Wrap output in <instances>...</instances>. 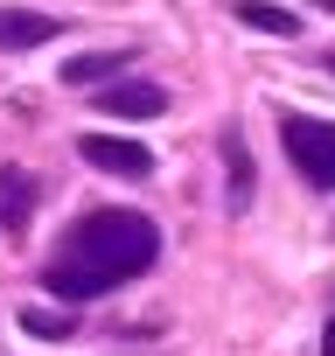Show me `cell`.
Masks as SVG:
<instances>
[{"instance_id":"cell-8","label":"cell","mask_w":335,"mask_h":356,"mask_svg":"<svg viewBox=\"0 0 335 356\" xmlns=\"http://www.w3.org/2000/svg\"><path fill=\"white\" fill-rule=\"evenodd\" d=\"M119 63H126V56H105V49H91V56H70V63H63V84H105Z\"/></svg>"},{"instance_id":"cell-2","label":"cell","mask_w":335,"mask_h":356,"mask_svg":"<svg viewBox=\"0 0 335 356\" xmlns=\"http://www.w3.org/2000/svg\"><path fill=\"white\" fill-rule=\"evenodd\" d=\"M279 147H286V161L300 168V182L335 189V126H328V119L286 112V119H279Z\"/></svg>"},{"instance_id":"cell-9","label":"cell","mask_w":335,"mask_h":356,"mask_svg":"<svg viewBox=\"0 0 335 356\" xmlns=\"http://www.w3.org/2000/svg\"><path fill=\"white\" fill-rule=\"evenodd\" d=\"M224 161H231V203H245L252 196V161H245V140L238 133H224Z\"/></svg>"},{"instance_id":"cell-6","label":"cell","mask_w":335,"mask_h":356,"mask_svg":"<svg viewBox=\"0 0 335 356\" xmlns=\"http://www.w3.org/2000/svg\"><path fill=\"white\" fill-rule=\"evenodd\" d=\"M28 217H35V182H28L22 168H0V224L28 231Z\"/></svg>"},{"instance_id":"cell-11","label":"cell","mask_w":335,"mask_h":356,"mask_svg":"<svg viewBox=\"0 0 335 356\" xmlns=\"http://www.w3.org/2000/svg\"><path fill=\"white\" fill-rule=\"evenodd\" d=\"M321 356H335V314H328V335H321Z\"/></svg>"},{"instance_id":"cell-7","label":"cell","mask_w":335,"mask_h":356,"mask_svg":"<svg viewBox=\"0 0 335 356\" xmlns=\"http://www.w3.org/2000/svg\"><path fill=\"white\" fill-rule=\"evenodd\" d=\"M245 29H259V35H300V15H286V8H272V0H238V8H231Z\"/></svg>"},{"instance_id":"cell-3","label":"cell","mask_w":335,"mask_h":356,"mask_svg":"<svg viewBox=\"0 0 335 356\" xmlns=\"http://www.w3.org/2000/svg\"><path fill=\"white\" fill-rule=\"evenodd\" d=\"M98 105H105L112 119H161V112H168V91L147 84V77H112V84L98 91Z\"/></svg>"},{"instance_id":"cell-10","label":"cell","mask_w":335,"mask_h":356,"mask_svg":"<svg viewBox=\"0 0 335 356\" xmlns=\"http://www.w3.org/2000/svg\"><path fill=\"white\" fill-rule=\"evenodd\" d=\"M22 328H28V335H42V342H63V335H70V314H49V307H28V314H22Z\"/></svg>"},{"instance_id":"cell-4","label":"cell","mask_w":335,"mask_h":356,"mask_svg":"<svg viewBox=\"0 0 335 356\" xmlns=\"http://www.w3.org/2000/svg\"><path fill=\"white\" fill-rule=\"evenodd\" d=\"M84 161L91 168H105V175H154V154L140 147V140H112V133H84Z\"/></svg>"},{"instance_id":"cell-5","label":"cell","mask_w":335,"mask_h":356,"mask_svg":"<svg viewBox=\"0 0 335 356\" xmlns=\"http://www.w3.org/2000/svg\"><path fill=\"white\" fill-rule=\"evenodd\" d=\"M63 22L56 15H35V8H8L0 15V49H42Z\"/></svg>"},{"instance_id":"cell-1","label":"cell","mask_w":335,"mask_h":356,"mask_svg":"<svg viewBox=\"0 0 335 356\" xmlns=\"http://www.w3.org/2000/svg\"><path fill=\"white\" fill-rule=\"evenodd\" d=\"M154 259H161L154 217H140V210H91V217H77L63 231L56 259L42 266V286L63 293V300H98V293L140 280Z\"/></svg>"}]
</instances>
